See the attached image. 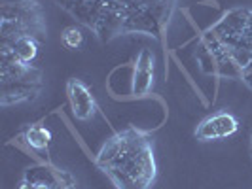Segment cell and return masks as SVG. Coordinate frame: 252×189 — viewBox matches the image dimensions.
Instances as JSON below:
<instances>
[{
    "label": "cell",
    "instance_id": "obj_1",
    "mask_svg": "<svg viewBox=\"0 0 252 189\" xmlns=\"http://www.w3.org/2000/svg\"><path fill=\"white\" fill-rule=\"evenodd\" d=\"M97 166L116 189H152L158 166L150 135L135 127L116 133L97 153Z\"/></svg>",
    "mask_w": 252,
    "mask_h": 189
},
{
    "label": "cell",
    "instance_id": "obj_2",
    "mask_svg": "<svg viewBox=\"0 0 252 189\" xmlns=\"http://www.w3.org/2000/svg\"><path fill=\"white\" fill-rule=\"evenodd\" d=\"M0 44L19 36H32L46 42V15L36 0H2L0 4Z\"/></svg>",
    "mask_w": 252,
    "mask_h": 189
},
{
    "label": "cell",
    "instance_id": "obj_3",
    "mask_svg": "<svg viewBox=\"0 0 252 189\" xmlns=\"http://www.w3.org/2000/svg\"><path fill=\"white\" fill-rule=\"evenodd\" d=\"M178 0H124L126 28L124 34L142 32L159 38L167 28Z\"/></svg>",
    "mask_w": 252,
    "mask_h": 189
},
{
    "label": "cell",
    "instance_id": "obj_4",
    "mask_svg": "<svg viewBox=\"0 0 252 189\" xmlns=\"http://www.w3.org/2000/svg\"><path fill=\"white\" fill-rule=\"evenodd\" d=\"M239 121L233 113L218 112L209 117H205L195 129V138L201 142H213V140L229 138L237 133Z\"/></svg>",
    "mask_w": 252,
    "mask_h": 189
},
{
    "label": "cell",
    "instance_id": "obj_5",
    "mask_svg": "<svg viewBox=\"0 0 252 189\" xmlns=\"http://www.w3.org/2000/svg\"><path fill=\"white\" fill-rule=\"evenodd\" d=\"M55 2L70 13L80 25L88 27L95 32L101 23L108 0H55Z\"/></svg>",
    "mask_w": 252,
    "mask_h": 189
},
{
    "label": "cell",
    "instance_id": "obj_6",
    "mask_svg": "<svg viewBox=\"0 0 252 189\" xmlns=\"http://www.w3.org/2000/svg\"><path fill=\"white\" fill-rule=\"evenodd\" d=\"M66 95H68V102H70V108H72V113H74L76 119L88 121L95 115V110H97L95 97H93L91 89L82 80H76V78L68 80Z\"/></svg>",
    "mask_w": 252,
    "mask_h": 189
},
{
    "label": "cell",
    "instance_id": "obj_7",
    "mask_svg": "<svg viewBox=\"0 0 252 189\" xmlns=\"http://www.w3.org/2000/svg\"><path fill=\"white\" fill-rule=\"evenodd\" d=\"M154 87V53L148 48L140 51L135 63V74H133V95L144 97Z\"/></svg>",
    "mask_w": 252,
    "mask_h": 189
},
{
    "label": "cell",
    "instance_id": "obj_8",
    "mask_svg": "<svg viewBox=\"0 0 252 189\" xmlns=\"http://www.w3.org/2000/svg\"><path fill=\"white\" fill-rule=\"evenodd\" d=\"M40 89H42V83H34V81H6L2 83L0 102L2 106H12L19 102L32 101L36 99Z\"/></svg>",
    "mask_w": 252,
    "mask_h": 189
},
{
    "label": "cell",
    "instance_id": "obj_9",
    "mask_svg": "<svg viewBox=\"0 0 252 189\" xmlns=\"http://www.w3.org/2000/svg\"><path fill=\"white\" fill-rule=\"evenodd\" d=\"M0 46H2V48H8V50L12 51L13 57H15L17 61L32 64L36 61L42 44L32 36H19V38H15V40H12V42H8V44H0Z\"/></svg>",
    "mask_w": 252,
    "mask_h": 189
},
{
    "label": "cell",
    "instance_id": "obj_10",
    "mask_svg": "<svg viewBox=\"0 0 252 189\" xmlns=\"http://www.w3.org/2000/svg\"><path fill=\"white\" fill-rule=\"evenodd\" d=\"M23 138H25L27 146H29L31 150L44 151V150H48V146H50L51 133H50V129H46L44 125L36 123V125H32L27 129L25 135H23Z\"/></svg>",
    "mask_w": 252,
    "mask_h": 189
},
{
    "label": "cell",
    "instance_id": "obj_11",
    "mask_svg": "<svg viewBox=\"0 0 252 189\" xmlns=\"http://www.w3.org/2000/svg\"><path fill=\"white\" fill-rule=\"evenodd\" d=\"M61 44L66 50H82V46H84V32H82V28L76 25L64 27L63 32H61Z\"/></svg>",
    "mask_w": 252,
    "mask_h": 189
},
{
    "label": "cell",
    "instance_id": "obj_12",
    "mask_svg": "<svg viewBox=\"0 0 252 189\" xmlns=\"http://www.w3.org/2000/svg\"><path fill=\"white\" fill-rule=\"evenodd\" d=\"M241 78H243V81L252 89V64H249V66L243 70V76H241Z\"/></svg>",
    "mask_w": 252,
    "mask_h": 189
},
{
    "label": "cell",
    "instance_id": "obj_13",
    "mask_svg": "<svg viewBox=\"0 0 252 189\" xmlns=\"http://www.w3.org/2000/svg\"><path fill=\"white\" fill-rule=\"evenodd\" d=\"M249 38L252 40V12H251V15H249Z\"/></svg>",
    "mask_w": 252,
    "mask_h": 189
},
{
    "label": "cell",
    "instance_id": "obj_14",
    "mask_svg": "<svg viewBox=\"0 0 252 189\" xmlns=\"http://www.w3.org/2000/svg\"><path fill=\"white\" fill-rule=\"evenodd\" d=\"M251 153H252V138H251Z\"/></svg>",
    "mask_w": 252,
    "mask_h": 189
},
{
    "label": "cell",
    "instance_id": "obj_15",
    "mask_svg": "<svg viewBox=\"0 0 252 189\" xmlns=\"http://www.w3.org/2000/svg\"><path fill=\"white\" fill-rule=\"evenodd\" d=\"M118 2H124V0H118Z\"/></svg>",
    "mask_w": 252,
    "mask_h": 189
}]
</instances>
